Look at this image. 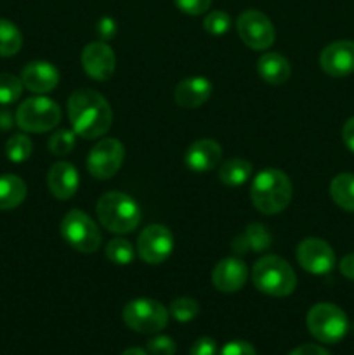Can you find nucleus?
Masks as SVG:
<instances>
[{
	"label": "nucleus",
	"instance_id": "f257e3e1",
	"mask_svg": "<svg viewBox=\"0 0 354 355\" xmlns=\"http://www.w3.org/2000/svg\"><path fill=\"white\" fill-rule=\"evenodd\" d=\"M68 116L76 135L99 139L110 130L113 111L97 90L78 89L68 99Z\"/></svg>",
	"mask_w": 354,
	"mask_h": 355
},
{
	"label": "nucleus",
	"instance_id": "f03ea898",
	"mask_svg": "<svg viewBox=\"0 0 354 355\" xmlns=\"http://www.w3.org/2000/svg\"><path fill=\"white\" fill-rule=\"evenodd\" d=\"M292 180L285 172L278 168H266L259 172L250 187V198L255 207L264 215H274L283 211L292 201Z\"/></svg>",
	"mask_w": 354,
	"mask_h": 355
},
{
	"label": "nucleus",
	"instance_id": "7ed1b4c3",
	"mask_svg": "<svg viewBox=\"0 0 354 355\" xmlns=\"http://www.w3.org/2000/svg\"><path fill=\"white\" fill-rule=\"evenodd\" d=\"M96 214L103 227L113 234H128L141 222V208L137 201L120 191L104 193L97 200Z\"/></svg>",
	"mask_w": 354,
	"mask_h": 355
},
{
	"label": "nucleus",
	"instance_id": "20e7f679",
	"mask_svg": "<svg viewBox=\"0 0 354 355\" xmlns=\"http://www.w3.org/2000/svg\"><path fill=\"white\" fill-rule=\"evenodd\" d=\"M252 281L259 291L269 297H288L297 288V276L290 263L278 255L257 260L252 269Z\"/></svg>",
	"mask_w": 354,
	"mask_h": 355
},
{
	"label": "nucleus",
	"instance_id": "39448f33",
	"mask_svg": "<svg viewBox=\"0 0 354 355\" xmlns=\"http://www.w3.org/2000/svg\"><path fill=\"white\" fill-rule=\"evenodd\" d=\"M307 329L318 342L321 343H339L349 329L346 312L333 304H316L307 312Z\"/></svg>",
	"mask_w": 354,
	"mask_h": 355
},
{
	"label": "nucleus",
	"instance_id": "423d86ee",
	"mask_svg": "<svg viewBox=\"0 0 354 355\" xmlns=\"http://www.w3.org/2000/svg\"><path fill=\"white\" fill-rule=\"evenodd\" d=\"M121 319L132 331L155 335L169 324V311L153 298H135L125 305Z\"/></svg>",
	"mask_w": 354,
	"mask_h": 355
},
{
	"label": "nucleus",
	"instance_id": "0eeeda50",
	"mask_svg": "<svg viewBox=\"0 0 354 355\" xmlns=\"http://www.w3.org/2000/svg\"><path fill=\"white\" fill-rule=\"evenodd\" d=\"M61 236L73 250L80 253H94L103 245V234L96 222L82 210H69L62 217Z\"/></svg>",
	"mask_w": 354,
	"mask_h": 355
},
{
	"label": "nucleus",
	"instance_id": "6e6552de",
	"mask_svg": "<svg viewBox=\"0 0 354 355\" xmlns=\"http://www.w3.org/2000/svg\"><path fill=\"white\" fill-rule=\"evenodd\" d=\"M61 121V107L49 97H30L16 111V125L24 132H49Z\"/></svg>",
	"mask_w": 354,
	"mask_h": 355
},
{
	"label": "nucleus",
	"instance_id": "1a4fd4ad",
	"mask_svg": "<svg viewBox=\"0 0 354 355\" xmlns=\"http://www.w3.org/2000/svg\"><path fill=\"white\" fill-rule=\"evenodd\" d=\"M236 30L243 44L253 51H267L276 38V31L269 17L255 9L239 14L236 19Z\"/></svg>",
	"mask_w": 354,
	"mask_h": 355
},
{
	"label": "nucleus",
	"instance_id": "9d476101",
	"mask_svg": "<svg viewBox=\"0 0 354 355\" xmlns=\"http://www.w3.org/2000/svg\"><path fill=\"white\" fill-rule=\"evenodd\" d=\"M125 148L118 139H101L87 156V170L97 180H108L121 168Z\"/></svg>",
	"mask_w": 354,
	"mask_h": 355
},
{
	"label": "nucleus",
	"instance_id": "9b49d317",
	"mask_svg": "<svg viewBox=\"0 0 354 355\" xmlns=\"http://www.w3.org/2000/svg\"><path fill=\"white\" fill-rule=\"evenodd\" d=\"M174 252V234L162 224H151L139 234L137 255L144 263L158 266Z\"/></svg>",
	"mask_w": 354,
	"mask_h": 355
},
{
	"label": "nucleus",
	"instance_id": "f8f14e48",
	"mask_svg": "<svg viewBox=\"0 0 354 355\" xmlns=\"http://www.w3.org/2000/svg\"><path fill=\"white\" fill-rule=\"evenodd\" d=\"M297 260L302 269L314 276H325L335 267L332 246L319 238H305L297 246Z\"/></svg>",
	"mask_w": 354,
	"mask_h": 355
},
{
	"label": "nucleus",
	"instance_id": "ddd939ff",
	"mask_svg": "<svg viewBox=\"0 0 354 355\" xmlns=\"http://www.w3.org/2000/svg\"><path fill=\"white\" fill-rule=\"evenodd\" d=\"M319 66L333 78H344L354 73V42L337 40L326 45L319 54Z\"/></svg>",
	"mask_w": 354,
	"mask_h": 355
},
{
	"label": "nucleus",
	"instance_id": "4468645a",
	"mask_svg": "<svg viewBox=\"0 0 354 355\" xmlns=\"http://www.w3.org/2000/svg\"><path fill=\"white\" fill-rule=\"evenodd\" d=\"M83 71L97 82L110 78L117 68L115 52L106 42H90L82 51Z\"/></svg>",
	"mask_w": 354,
	"mask_h": 355
},
{
	"label": "nucleus",
	"instance_id": "2eb2a0df",
	"mask_svg": "<svg viewBox=\"0 0 354 355\" xmlns=\"http://www.w3.org/2000/svg\"><path fill=\"white\" fill-rule=\"evenodd\" d=\"M248 277L246 263L238 257L222 259L212 270V283L222 293H236L242 290Z\"/></svg>",
	"mask_w": 354,
	"mask_h": 355
},
{
	"label": "nucleus",
	"instance_id": "dca6fc26",
	"mask_svg": "<svg viewBox=\"0 0 354 355\" xmlns=\"http://www.w3.org/2000/svg\"><path fill=\"white\" fill-rule=\"evenodd\" d=\"M21 82L24 89L33 94H47L59 83V71L47 61H31L21 71Z\"/></svg>",
	"mask_w": 354,
	"mask_h": 355
},
{
	"label": "nucleus",
	"instance_id": "f3484780",
	"mask_svg": "<svg viewBox=\"0 0 354 355\" xmlns=\"http://www.w3.org/2000/svg\"><path fill=\"white\" fill-rule=\"evenodd\" d=\"M222 159V148L214 139H200L187 148L184 163L193 172H210L217 168Z\"/></svg>",
	"mask_w": 354,
	"mask_h": 355
},
{
	"label": "nucleus",
	"instance_id": "a211bd4d",
	"mask_svg": "<svg viewBox=\"0 0 354 355\" xmlns=\"http://www.w3.org/2000/svg\"><path fill=\"white\" fill-rule=\"evenodd\" d=\"M212 87L210 80L205 76H189V78L180 80L174 90V99L184 110H196L201 104L208 101L212 96Z\"/></svg>",
	"mask_w": 354,
	"mask_h": 355
},
{
	"label": "nucleus",
	"instance_id": "6ab92c4d",
	"mask_svg": "<svg viewBox=\"0 0 354 355\" xmlns=\"http://www.w3.org/2000/svg\"><path fill=\"white\" fill-rule=\"evenodd\" d=\"M49 191L58 200H69L76 194L80 186V177L75 166L68 162H58L49 168L47 173Z\"/></svg>",
	"mask_w": 354,
	"mask_h": 355
},
{
	"label": "nucleus",
	"instance_id": "aec40b11",
	"mask_svg": "<svg viewBox=\"0 0 354 355\" xmlns=\"http://www.w3.org/2000/svg\"><path fill=\"white\" fill-rule=\"evenodd\" d=\"M257 73L269 85H283L292 75L290 62L278 52H266L257 61Z\"/></svg>",
	"mask_w": 354,
	"mask_h": 355
},
{
	"label": "nucleus",
	"instance_id": "412c9836",
	"mask_svg": "<svg viewBox=\"0 0 354 355\" xmlns=\"http://www.w3.org/2000/svg\"><path fill=\"white\" fill-rule=\"evenodd\" d=\"M273 243L269 231L262 224H250L246 225L245 231L236 236L233 241V250L236 253H248V252H266Z\"/></svg>",
	"mask_w": 354,
	"mask_h": 355
},
{
	"label": "nucleus",
	"instance_id": "4be33fe9",
	"mask_svg": "<svg viewBox=\"0 0 354 355\" xmlns=\"http://www.w3.org/2000/svg\"><path fill=\"white\" fill-rule=\"evenodd\" d=\"M26 198V184L14 173L0 175V210H14Z\"/></svg>",
	"mask_w": 354,
	"mask_h": 355
},
{
	"label": "nucleus",
	"instance_id": "5701e85b",
	"mask_svg": "<svg viewBox=\"0 0 354 355\" xmlns=\"http://www.w3.org/2000/svg\"><path fill=\"white\" fill-rule=\"evenodd\" d=\"M252 175V165L243 158H233L219 165V180L224 186L239 187Z\"/></svg>",
	"mask_w": 354,
	"mask_h": 355
},
{
	"label": "nucleus",
	"instance_id": "b1692460",
	"mask_svg": "<svg viewBox=\"0 0 354 355\" xmlns=\"http://www.w3.org/2000/svg\"><path fill=\"white\" fill-rule=\"evenodd\" d=\"M333 203L346 211H354V173H339L330 182Z\"/></svg>",
	"mask_w": 354,
	"mask_h": 355
},
{
	"label": "nucleus",
	"instance_id": "393cba45",
	"mask_svg": "<svg viewBox=\"0 0 354 355\" xmlns=\"http://www.w3.org/2000/svg\"><path fill=\"white\" fill-rule=\"evenodd\" d=\"M23 45V35L19 28L9 19L0 17V58H12Z\"/></svg>",
	"mask_w": 354,
	"mask_h": 355
},
{
	"label": "nucleus",
	"instance_id": "a878e982",
	"mask_svg": "<svg viewBox=\"0 0 354 355\" xmlns=\"http://www.w3.org/2000/svg\"><path fill=\"white\" fill-rule=\"evenodd\" d=\"M104 255L115 266H128L132 263L135 255V250L132 246L130 241L124 238H115L111 239L106 245V250H104Z\"/></svg>",
	"mask_w": 354,
	"mask_h": 355
},
{
	"label": "nucleus",
	"instance_id": "bb28decb",
	"mask_svg": "<svg viewBox=\"0 0 354 355\" xmlns=\"http://www.w3.org/2000/svg\"><path fill=\"white\" fill-rule=\"evenodd\" d=\"M33 144L31 139L24 134L10 135L6 142V156L12 163H24L31 156Z\"/></svg>",
	"mask_w": 354,
	"mask_h": 355
},
{
	"label": "nucleus",
	"instance_id": "cd10ccee",
	"mask_svg": "<svg viewBox=\"0 0 354 355\" xmlns=\"http://www.w3.org/2000/svg\"><path fill=\"white\" fill-rule=\"evenodd\" d=\"M198 312H200V305H198V302L194 300V298H187V297L176 298V300L170 304V309H169V314L179 322L193 321V319L198 315Z\"/></svg>",
	"mask_w": 354,
	"mask_h": 355
},
{
	"label": "nucleus",
	"instance_id": "c85d7f7f",
	"mask_svg": "<svg viewBox=\"0 0 354 355\" xmlns=\"http://www.w3.org/2000/svg\"><path fill=\"white\" fill-rule=\"evenodd\" d=\"M23 82L16 75L0 73V104H12L23 94Z\"/></svg>",
	"mask_w": 354,
	"mask_h": 355
},
{
	"label": "nucleus",
	"instance_id": "c756f323",
	"mask_svg": "<svg viewBox=\"0 0 354 355\" xmlns=\"http://www.w3.org/2000/svg\"><path fill=\"white\" fill-rule=\"evenodd\" d=\"M76 134L71 130H58L49 139V151L56 156H66L75 149Z\"/></svg>",
	"mask_w": 354,
	"mask_h": 355
},
{
	"label": "nucleus",
	"instance_id": "7c9ffc66",
	"mask_svg": "<svg viewBox=\"0 0 354 355\" xmlns=\"http://www.w3.org/2000/svg\"><path fill=\"white\" fill-rule=\"evenodd\" d=\"M203 28L207 33L214 35V37H221V35L228 33L229 28H231V17L224 10H212L205 16Z\"/></svg>",
	"mask_w": 354,
	"mask_h": 355
},
{
	"label": "nucleus",
	"instance_id": "2f4dec72",
	"mask_svg": "<svg viewBox=\"0 0 354 355\" xmlns=\"http://www.w3.org/2000/svg\"><path fill=\"white\" fill-rule=\"evenodd\" d=\"M146 350L149 355H174L176 354L177 347L170 336L167 335H156L148 340L146 343Z\"/></svg>",
	"mask_w": 354,
	"mask_h": 355
},
{
	"label": "nucleus",
	"instance_id": "473e14b6",
	"mask_svg": "<svg viewBox=\"0 0 354 355\" xmlns=\"http://www.w3.org/2000/svg\"><path fill=\"white\" fill-rule=\"evenodd\" d=\"M174 3H176L177 9L183 10L184 14L200 16V14H205V10H208L212 0H174Z\"/></svg>",
	"mask_w": 354,
	"mask_h": 355
},
{
	"label": "nucleus",
	"instance_id": "72a5a7b5",
	"mask_svg": "<svg viewBox=\"0 0 354 355\" xmlns=\"http://www.w3.org/2000/svg\"><path fill=\"white\" fill-rule=\"evenodd\" d=\"M189 355H219L217 342L210 336H201L191 345Z\"/></svg>",
	"mask_w": 354,
	"mask_h": 355
},
{
	"label": "nucleus",
	"instance_id": "f704fd0d",
	"mask_svg": "<svg viewBox=\"0 0 354 355\" xmlns=\"http://www.w3.org/2000/svg\"><path fill=\"white\" fill-rule=\"evenodd\" d=\"M219 355H257V352L252 343L243 342V340H235V342L226 343Z\"/></svg>",
	"mask_w": 354,
	"mask_h": 355
},
{
	"label": "nucleus",
	"instance_id": "c9c22d12",
	"mask_svg": "<svg viewBox=\"0 0 354 355\" xmlns=\"http://www.w3.org/2000/svg\"><path fill=\"white\" fill-rule=\"evenodd\" d=\"M288 355H330V352L323 349V347L314 345V343H305V345H301L292 350Z\"/></svg>",
	"mask_w": 354,
	"mask_h": 355
},
{
	"label": "nucleus",
	"instance_id": "e433bc0d",
	"mask_svg": "<svg viewBox=\"0 0 354 355\" xmlns=\"http://www.w3.org/2000/svg\"><path fill=\"white\" fill-rule=\"evenodd\" d=\"M342 141L346 144V148L351 153H354V116L344 123L342 127Z\"/></svg>",
	"mask_w": 354,
	"mask_h": 355
},
{
	"label": "nucleus",
	"instance_id": "4c0bfd02",
	"mask_svg": "<svg viewBox=\"0 0 354 355\" xmlns=\"http://www.w3.org/2000/svg\"><path fill=\"white\" fill-rule=\"evenodd\" d=\"M339 269L344 277L354 281V253H349V255H346L342 260H340Z\"/></svg>",
	"mask_w": 354,
	"mask_h": 355
},
{
	"label": "nucleus",
	"instance_id": "58836bf2",
	"mask_svg": "<svg viewBox=\"0 0 354 355\" xmlns=\"http://www.w3.org/2000/svg\"><path fill=\"white\" fill-rule=\"evenodd\" d=\"M99 31H101V35H103V37H111V35H113V31H115L113 21H111L110 17H104V19L99 23Z\"/></svg>",
	"mask_w": 354,
	"mask_h": 355
},
{
	"label": "nucleus",
	"instance_id": "ea45409f",
	"mask_svg": "<svg viewBox=\"0 0 354 355\" xmlns=\"http://www.w3.org/2000/svg\"><path fill=\"white\" fill-rule=\"evenodd\" d=\"M121 355H149L146 350L139 349V347H132V349H127Z\"/></svg>",
	"mask_w": 354,
	"mask_h": 355
}]
</instances>
